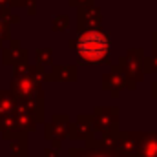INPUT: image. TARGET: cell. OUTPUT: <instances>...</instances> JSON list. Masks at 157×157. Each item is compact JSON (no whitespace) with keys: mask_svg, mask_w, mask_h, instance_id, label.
Masks as SVG:
<instances>
[{"mask_svg":"<svg viewBox=\"0 0 157 157\" xmlns=\"http://www.w3.org/2000/svg\"><path fill=\"white\" fill-rule=\"evenodd\" d=\"M71 48L77 49L80 62L84 64H104L110 60V35L101 29H86L71 40Z\"/></svg>","mask_w":157,"mask_h":157,"instance_id":"cell-1","label":"cell"},{"mask_svg":"<svg viewBox=\"0 0 157 157\" xmlns=\"http://www.w3.org/2000/svg\"><path fill=\"white\" fill-rule=\"evenodd\" d=\"M126 75L128 80V90H135L137 82H141L144 77V57L143 49H130L128 55L121 60L119 64Z\"/></svg>","mask_w":157,"mask_h":157,"instance_id":"cell-2","label":"cell"},{"mask_svg":"<svg viewBox=\"0 0 157 157\" xmlns=\"http://www.w3.org/2000/svg\"><path fill=\"white\" fill-rule=\"evenodd\" d=\"M70 119L68 115L57 113L49 122H44V137L46 141H49L55 146H60V143L64 139L70 137Z\"/></svg>","mask_w":157,"mask_h":157,"instance_id":"cell-3","label":"cell"},{"mask_svg":"<svg viewBox=\"0 0 157 157\" xmlns=\"http://www.w3.org/2000/svg\"><path fill=\"white\" fill-rule=\"evenodd\" d=\"M119 110L117 106H97L93 110V119L95 126L101 133H112V132H121L119 130Z\"/></svg>","mask_w":157,"mask_h":157,"instance_id":"cell-4","label":"cell"},{"mask_svg":"<svg viewBox=\"0 0 157 157\" xmlns=\"http://www.w3.org/2000/svg\"><path fill=\"white\" fill-rule=\"evenodd\" d=\"M97 126H95V119L93 115H80L77 119V122L70 124V137L71 141H84L86 144H93L95 141V133H97Z\"/></svg>","mask_w":157,"mask_h":157,"instance_id":"cell-5","label":"cell"},{"mask_svg":"<svg viewBox=\"0 0 157 157\" xmlns=\"http://www.w3.org/2000/svg\"><path fill=\"white\" fill-rule=\"evenodd\" d=\"M102 88L112 97H115V99L122 93L124 88H128V80H126V75H124V71H122L121 66H112V70L108 73H104V77H102Z\"/></svg>","mask_w":157,"mask_h":157,"instance_id":"cell-6","label":"cell"},{"mask_svg":"<svg viewBox=\"0 0 157 157\" xmlns=\"http://www.w3.org/2000/svg\"><path fill=\"white\" fill-rule=\"evenodd\" d=\"M139 133L141 132H119L115 152L121 157H137L139 150Z\"/></svg>","mask_w":157,"mask_h":157,"instance_id":"cell-7","label":"cell"},{"mask_svg":"<svg viewBox=\"0 0 157 157\" xmlns=\"http://www.w3.org/2000/svg\"><path fill=\"white\" fill-rule=\"evenodd\" d=\"M39 122H42L39 115L26 102L18 101V108H17V124H18V130L22 133H29V132H33L39 126Z\"/></svg>","mask_w":157,"mask_h":157,"instance_id":"cell-8","label":"cell"},{"mask_svg":"<svg viewBox=\"0 0 157 157\" xmlns=\"http://www.w3.org/2000/svg\"><path fill=\"white\" fill-rule=\"evenodd\" d=\"M137 157H157V132H141L139 133Z\"/></svg>","mask_w":157,"mask_h":157,"instance_id":"cell-9","label":"cell"},{"mask_svg":"<svg viewBox=\"0 0 157 157\" xmlns=\"http://www.w3.org/2000/svg\"><path fill=\"white\" fill-rule=\"evenodd\" d=\"M77 78V66H53L48 71V80L53 82H73Z\"/></svg>","mask_w":157,"mask_h":157,"instance_id":"cell-10","label":"cell"},{"mask_svg":"<svg viewBox=\"0 0 157 157\" xmlns=\"http://www.w3.org/2000/svg\"><path fill=\"white\" fill-rule=\"evenodd\" d=\"M28 60V51L26 49H20L15 42L4 49V64H11V66H20V64H26Z\"/></svg>","mask_w":157,"mask_h":157,"instance_id":"cell-11","label":"cell"},{"mask_svg":"<svg viewBox=\"0 0 157 157\" xmlns=\"http://www.w3.org/2000/svg\"><path fill=\"white\" fill-rule=\"evenodd\" d=\"M18 108V99L15 97V93L9 90H0V115H11L15 113Z\"/></svg>","mask_w":157,"mask_h":157,"instance_id":"cell-12","label":"cell"},{"mask_svg":"<svg viewBox=\"0 0 157 157\" xmlns=\"http://www.w3.org/2000/svg\"><path fill=\"white\" fill-rule=\"evenodd\" d=\"M11 157H28V133H18L9 139Z\"/></svg>","mask_w":157,"mask_h":157,"instance_id":"cell-13","label":"cell"},{"mask_svg":"<svg viewBox=\"0 0 157 157\" xmlns=\"http://www.w3.org/2000/svg\"><path fill=\"white\" fill-rule=\"evenodd\" d=\"M86 155L88 157H121L113 148H106L93 141V144H86Z\"/></svg>","mask_w":157,"mask_h":157,"instance_id":"cell-14","label":"cell"},{"mask_svg":"<svg viewBox=\"0 0 157 157\" xmlns=\"http://www.w3.org/2000/svg\"><path fill=\"white\" fill-rule=\"evenodd\" d=\"M51 49H39L37 51V60H39V66H42L44 70H48L49 66H51Z\"/></svg>","mask_w":157,"mask_h":157,"instance_id":"cell-15","label":"cell"},{"mask_svg":"<svg viewBox=\"0 0 157 157\" xmlns=\"http://www.w3.org/2000/svg\"><path fill=\"white\" fill-rule=\"evenodd\" d=\"M144 71H155L157 73V53L152 59H144Z\"/></svg>","mask_w":157,"mask_h":157,"instance_id":"cell-16","label":"cell"},{"mask_svg":"<svg viewBox=\"0 0 157 157\" xmlns=\"http://www.w3.org/2000/svg\"><path fill=\"white\" fill-rule=\"evenodd\" d=\"M44 154H46L44 157H60V146H55V144L53 146H48Z\"/></svg>","mask_w":157,"mask_h":157,"instance_id":"cell-17","label":"cell"},{"mask_svg":"<svg viewBox=\"0 0 157 157\" xmlns=\"http://www.w3.org/2000/svg\"><path fill=\"white\" fill-rule=\"evenodd\" d=\"M70 157H88L86 155V146L84 148H71L70 150Z\"/></svg>","mask_w":157,"mask_h":157,"instance_id":"cell-18","label":"cell"},{"mask_svg":"<svg viewBox=\"0 0 157 157\" xmlns=\"http://www.w3.org/2000/svg\"><path fill=\"white\" fill-rule=\"evenodd\" d=\"M152 95H154V97L157 99V80L154 82V86H152Z\"/></svg>","mask_w":157,"mask_h":157,"instance_id":"cell-19","label":"cell"}]
</instances>
